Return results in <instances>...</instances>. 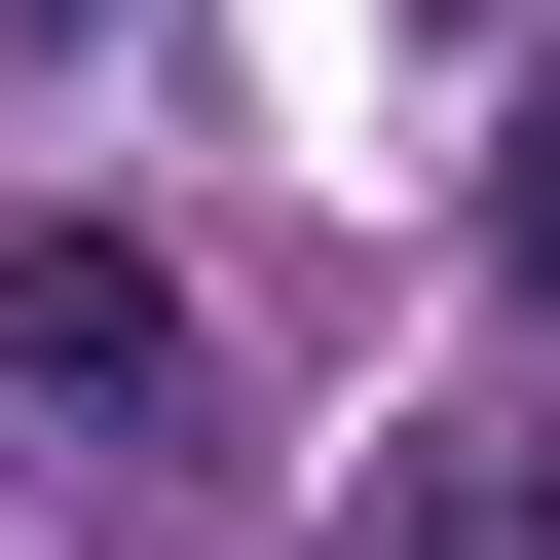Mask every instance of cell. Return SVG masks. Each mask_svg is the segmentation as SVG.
Masks as SVG:
<instances>
[{"label": "cell", "mask_w": 560, "mask_h": 560, "mask_svg": "<svg viewBox=\"0 0 560 560\" xmlns=\"http://www.w3.org/2000/svg\"><path fill=\"white\" fill-rule=\"evenodd\" d=\"M337 560H560V448H486V411H448V448H374V486H337Z\"/></svg>", "instance_id": "2"}, {"label": "cell", "mask_w": 560, "mask_h": 560, "mask_svg": "<svg viewBox=\"0 0 560 560\" xmlns=\"http://www.w3.org/2000/svg\"><path fill=\"white\" fill-rule=\"evenodd\" d=\"M486 261H523V337H560V113H523V150H486Z\"/></svg>", "instance_id": "3"}, {"label": "cell", "mask_w": 560, "mask_h": 560, "mask_svg": "<svg viewBox=\"0 0 560 560\" xmlns=\"http://www.w3.org/2000/svg\"><path fill=\"white\" fill-rule=\"evenodd\" d=\"M0 374H75V411H187V261H150V224H0Z\"/></svg>", "instance_id": "1"}]
</instances>
